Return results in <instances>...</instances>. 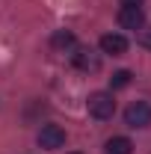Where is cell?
I'll use <instances>...</instances> for the list:
<instances>
[{
	"instance_id": "8fae6325",
	"label": "cell",
	"mask_w": 151,
	"mask_h": 154,
	"mask_svg": "<svg viewBox=\"0 0 151 154\" xmlns=\"http://www.w3.org/2000/svg\"><path fill=\"white\" fill-rule=\"evenodd\" d=\"M122 3H125V6H139L142 0H122Z\"/></svg>"
},
{
	"instance_id": "52a82bcc",
	"label": "cell",
	"mask_w": 151,
	"mask_h": 154,
	"mask_svg": "<svg viewBox=\"0 0 151 154\" xmlns=\"http://www.w3.org/2000/svg\"><path fill=\"white\" fill-rule=\"evenodd\" d=\"M104 151H107V154H131L133 151V142L128 139V136H113V139H107Z\"/></svg>"
},
{
	"instance_id": "30bf717a",
	"label": "cell",
	"mask_w": 151,
	"mask_h": 154,
	"mask_svg": "<svg viewBox=\"0 0 151 154\" xmlns=\"http://www.w3.org/2000/svg\"><path fill=\"white\" fill-rule=\"evenodd\" d=\"M139 45H145V48H151V33H142V36H139Z\"/></svg>"
},
{
	"instance_id": "9c48e42d",
	"label": "cell",
	"mask_w": 151,
	"mask_h": 154,
	"mask_svg": "<svg viewBox=\"0 0 151 154\" xmlns=\"http://www.w3.org/2000/svg\"><path fill=\"white\" fill-rule=\"evenodd\" d=\"M131 71H125V68H122V71H116L113 77H110V89H125V86H131Z\"/></svg>"
},
{
	"instance_id": "3957f363",
	"label": "cell",
	"mask_w": 151,
	"mask_h": 154,
	"mask_svg": "<svg viewBox=\"0 0 151 154\" xmlns=\"http://www.w3.org/2000/svg\"><path fill=\"white\" fill-rule=\"evenodd\" d=\"M65 142V131L59 128V125H45L42 131H39V145L42 148H48V151H54Z\"/></svg>"
},
{
	"instance_id": "277c9868",
	"label": "cell",
	"mask_w": 151,
	"mask_h": 154,
	"mask_svg": "<svg viewBox=\"0 0 151 154\" xmlns=\"http://www.w3.org/2000/svg\"><path fill=\"white\" fill-rule=\"evenodd\" d=\"M119 24H122L125 30H142V27H145V12H142L139 6H122Z\"/></svg>"
},
{
	"instance_id": "ba28073f",
	"label": "cell",
	"mask_w": 151,
	"mask_h": 154,
	"mask_svg": "<svg viewBox=\"0 0 151 154\" xmlns=\"http://www.w3.org/2000/svg\"><path fill=\"white\" fill-rule=\"evenodd\" d=\"M51 45H54L57 51H68V48H74V33H68V30H57L54 38H51Z\"/></svg>"
},
{
	"instance_id": "8992f818",
	"label": "cell",
	"mask_w": 151,
	"mask_h": 154,
	"mask_svg": "<svg viewBox=\"0 0 151 154\" xmlns=\"http://www.w3.org/2000/svg\"><path fill=\"white\" fill-rule=\"evenodd\" d=\"M101 51L104 54H113V57H122L128 51V38L119 36V33H107V36H101Z\"/></svg>"
},
{
	"instance_id": "5b68a950",
	"label": "cell",
	"mask_w": 151,
	"mask_h": 154,
	"mask_svg": "<svg viewBox=\"0 0 151 154\" xmlns=\"http://www.w3.org/2000/svg\"><path fill=\"white\" fill-rule=\"evenodd\" d=\"M74 65L80 71H98L101 68V57L95 51H89V48H77L74 51Z\"/></svg>"
},
{
	"instance_id": "6da1fadb",
	"label": "cell",
	"mask_w": 151,
	"mask_h": 154,
	"mask_svg": "<svg viewBox=\"0 0 151 154\" xmlns=\"http://www.w3.org/2000/svg\"><path fill=\"white\" fill-rule=\"evenodd\" d=\"M86 110H89V116L92 119H113V113H116V101H113V95L110 92H92L89 95V101H86Z\"/></svg>"
},
{
	"instance_id": "7a4b0ae2",
	"label": "cell",
	"mask_w": 151,
	"mask_h": 154,
	"mask_svg": "<svg viewBox=\"0 0 151 154\" xmlns=\"http://www.w3.org/2000/svg\"><path fill=\"white\" fill-rule=\"evenodd\" d=\"M125 125L128 128H148L151 125V104L148 101H133L125 110Z\"/></svg>"
}]
</instances>
